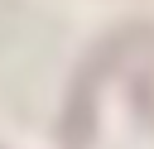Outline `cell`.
I'll return each mask as SVG.
<instances>
[{"instance_id": "cell-1", "label": "cell", "mask_w": 154, "mask_h": 149, "mask_svg": "<svg viewBox=\"0 0 154 149\" xmlns=\"http://www.w3.org/2000/svg\"><path fill=\"white\" fill-rule=\"evenodd\" d=\"M149 38H154L149 24H130V29L101 38V43L91 48V58L77 67V77H72V87H67V106H63V120H58L63 149H87V144H91V135H96V91H101V82L111 77V67H120V62H125L135 48H144Z\"/></svg>"}]
</instances>
